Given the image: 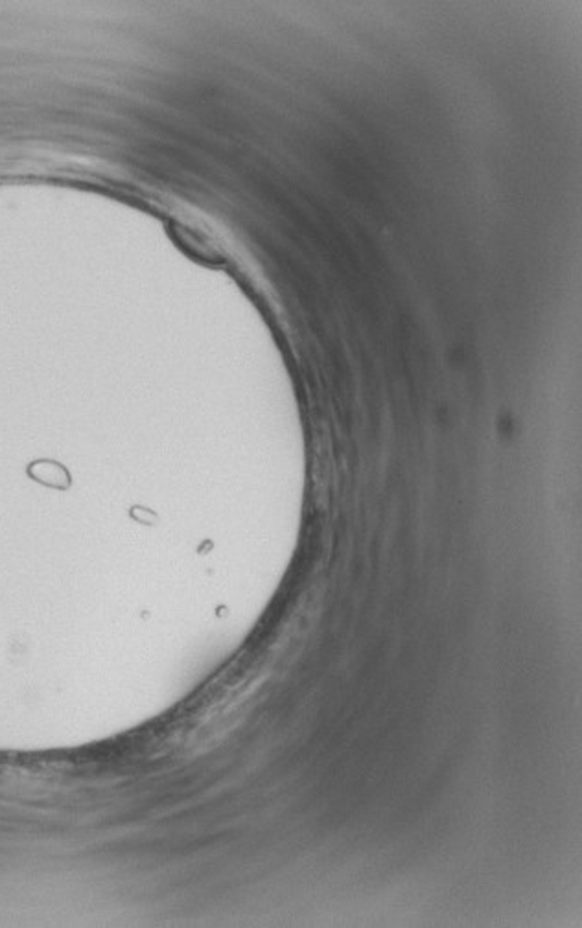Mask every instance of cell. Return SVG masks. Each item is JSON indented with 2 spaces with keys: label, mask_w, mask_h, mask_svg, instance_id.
<instances>
[{
  "label": "cell",
  "mask_w": 582,
  "mask_h": 928,
  "mask_svg": "<svg viewBox=\"0 0 582 928\" xmlns=\"http://www.w3.org/2000/svg\"><path fill=\"white\" fill-rule=\"evenodd\" d=\"M28 474L36 483L52 488V490H67L72 483L69 470L63 464L52 459H39L28 467Z\"/></svg>",
  "instance_id": "6da1fadb"
},
{
  "label": "cell",
  "mask_w": 582,
  "mask_h": 928,
  "mask_svg": "<svg viewBox=\"0 0 582 928\" xmlns=\"http://www.w3.org/2000/svg\"><path fill=\"white\" fill-rule=\"evenodd\" d=\"M131 516H133L137 521L144 523V525H151L153 518H156V516H153V512H149V510H146V509H142V507H135V509H131Z\"/></svg>",
  "instance_id": "7a4b0ae2"
}]
</instances>
